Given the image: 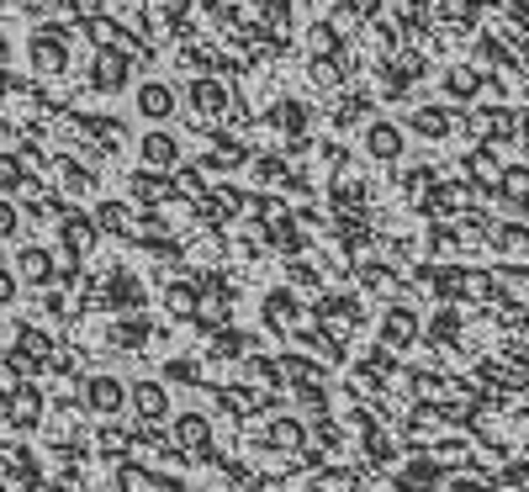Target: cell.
<instances>
[{"mask_svg": "<svg viewBox=\"0 0 529 492\" xmlns=\"http://www.w3.org/2000/svg\"><path fill=\"white\" fill-rule=\"evenodd\" d=\"M22 270H27V276H43V270H48V260H43V254H22Z\"/></svg>", "mask_w": 529, "mask_h": 492, "instance_id": "5b68a950", "label": "cell"}, {"mask_svg": "<svg viewBox=\"0 0 529 492\" xmlns=\"http://www.w3.org/2000/svg\"><path fill=\"white\" fill-rule=\"evenodd\" d=\"M181 440H185V444L202 440V419H185V423H181Z\"/></svg>", "mask_w": 529, "mask_h": 492, "instance_id": "8992f818", "label": "cell"}, {"mask_svg": "<svg viewBox=\"0 0 529 492\" xmlns=\"http://www.w3.org/2000/svg\"><path fill=\"white\" fill-rule=\"evenodd\" d=\"M117 381H96V392H90V402H96V408H117Z\"/></svg>", "mask_w": 529, "mask_h": 492, "instance_id": "7a4b0ae2", "label": "cell"}, {"mask_svg": "<svg viewBox=\"0 0 529 492\" xmlns=\"http://www.w3.org/2000/svg\"><path fill=\"white\" fill-rule=\"evenodd\" d=\"M371 6H376V0H349V11H355V16H365Z\"/></svg>", "mask_w": 529, "mask_h": 492, "instance_id": "ba28073f", "label": "cell"}, {"mask_svg": "<svg viewBox=\"0 0 529 492\" xmlns=\"http://www.w3.org/2000/svg\"><path fill=\"white\" fill-rule=\"evenodd\" d=\"M148 159H175V143L169 138H148Z\"/></svg>", "mask_w": 529, "mask_h": 492, "instance_id": "277c9868", "label": "cell"}, {"mask_svg": "<svg viewBox=\"0 0 529 492\" xmlns=\"http://www.w3.org/2000/svg\"><path fill=\"white\" fill-rule=\"evenodd\" d=\"M16 228V212H11V206H0V233H11Z\"/></svg>", "mask_w": 529, "mask_h": 492, "instance_id": "52a82bcc", "label": "cell"}, {"mask_svg": "<svg viewBox=\"0 0 529 492\" xmlns=\"http://www.w3.org/2000/svg\"><path fill=\"white\" fill-rule=\"evenodd\" d=\"M74 6H80V11H85V16H90V11H96V0H74Z\"/></svg>", "mask_w": 529, "mask_h": 492, "instance_id": "30bf717a", "label": "cell"}, {"mask_svg": "<svg viewBox=\"0 0 529 492\" xmlns=\"http://www.w3.org/2000/svg\"><path fill=\"white\" fill-rule=\"evenodd\" d=\"M6 297H11V276H0V302H6Z\"/></svg>", "mask_w": 529, "mask_h": 492, "instance_id": "9c48e42d", "label": "cell"}, {"mask_svg": "<svg viewBox=\"0 0 529 492\" xmlns=\"http://www.w3.org/2000/svg\"><path fill=\"white\" fill-rule=\"evenodd\" d=\"M138 408H143V413H159V408H164V397H159L154 386H143V392H138Z\"/></svg>", "mask_w": 529, "mask_h": 492, "instance_id": "3957f363", "label": "cell"}, {"mask_svg": "<svg viewBox=\"0 0 529 492\" xmlns=\"http://www.w3.org/2000/svg\"><path fill=\"white\" fill-rule=\"evenodd\" d=\"M143 111H148V117H164V111H169V90H164V85H148V90H143Z\"/></svg>", "mask_w": 529, "mask_h": 492, "instance_id": "6da1fadb", "label": "cell"}]
</instances>
